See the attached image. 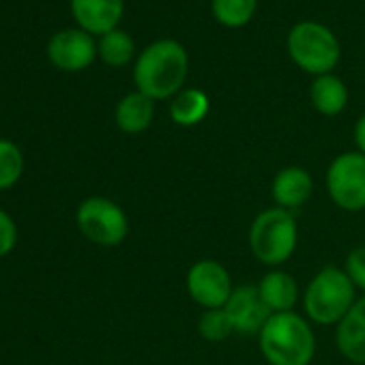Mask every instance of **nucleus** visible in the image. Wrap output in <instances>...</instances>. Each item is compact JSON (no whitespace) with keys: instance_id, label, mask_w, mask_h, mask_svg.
I'll return each mask as SVG.
<instances>
[{"instance_id":"f257e3e1","label":"nucleus","mask_w":365,"mask_h":365,"mask_svg":"<svg viewBox=\"0 0 365 365\" xmlns=\"http://www.w3.org/2000/svg\"><path fill=\"white\" fill-rule=\"evenodd\" d=\"M187 73L190 54L176 39H157L148 43L133 63L135 91L153 101H165L180 93Z\"/></svg>"},{"instance_id":"f03ea898","label":"nucleus","mask_w":365,"mask_h":365,"mask_svg":"<svg viewBox=\"0 0 365 365\" xmlns=\"http://www.w3.org/2000/svg\"><path fill=\"white\" fill-rule=\"evenodd\" d=\"M258 341L269 365H309L316 354L314 329L294 312L273 314L260 329Z\"/></svg>"},{"instance_id":"7ed1b4c3","label":"nucleus","mask_w":365,"mask_h":365,"mask_svg":"<svg viewBox=\"0 0 365 365\" xmlns=\"http://www.w3.org/2000/svg\"><path fill=\"white\" fill-rule=\"evenodd\" d=\"M356 301V288L339 267L320 269L303 292V309L305 318L329 327L339 324L341 318L350 312Z\"/></svg>"},{"instance_id":"20e7f679","label":"nucleus","mask_w":365,"mask_h":365,"mask_svg":"<svg viewBox=\"0 0 365 365\" xmlns=\"http://www.w3.org/2000/svg\"><path fill=\"white\" fill-rule=\"evenodd\" d=\"M286 50L290 61L314 78L333 73L341 58V46L335 33L314 20L297 22L288 31Z\"/></svg>"},{"instance_id":"39448f33","label":"nucleus","mask_w":365,"mask_h":365,"mask_svg":"<svg viewBox=\"0 0 365 365\" xmlns=\"http://www.w3.org/2000/svg\"><path fill=\"white\" fill-rule=\"evenodd\" d=\"M299 243V226L290 211L271 207L258 213L250 226V250L254 258L277 269L288 262Z\"/></svg>"},{"instance_id":"423d86ee","label":"nucleus","mask_w":365,"mask_h":365,"mask_svg":"<svg viewBox=\"0 0 365 365\" xmlns=\"http://www.w3.org/2000/svg\"><path fill=\"white\" fill-rule=\"evenodd\" d=\"M80 232L99 247H116L129 235L127 213L110 198H86L76 211Z\"/></svg>"},{"instance_id":"0eeeda50","label":"nucleus","mask_w":365,"mask_h":365,"mask_svg":"<svg viewBox=\"0 0 365 365\" xmlns=\"http://www.w3.org/2000/svg\"><path fill=\"white\" fill-rule=\"evenodd\" d=\"M327 190L335 207L346 213L365 209V155L359 150L339 153L327 168Z\"/></svg>"},{"instance_id":"6e6552de","label":"nucleus","mask_w":365,"mask_h":365,"mask_svg":"<svg viewBox=\"0 0 365 365\" xmlns=\"http://www.w3.org/2000/svg\"><path fill=\"white\" fill-rule=\"evenodd\" d=\"M185 286L192 301H196L205 309L224 307L235 290L228 269L213 258H202L192 264V269L187 271Z\"/></svg>"},{"instance_id":"1a4fd4ad","label":"nucleus","mask_w":365,"mask_h":365,"mask_svg":"<svg viewBox=\"0 0 365 365\" xmlns=\"http://www.w3.org/2000/svg\"><path fill=\"white\" fill-rule=\"evenodd\" d=\"M48 56L52 65L63 71H82L93 65L97 56V43L93 35L82 29L61 31L50 39Z\"/></svg>"},{"instance_id":"9d476101","label":"nucleus","mask_w":365,"mask_h":365,"mask_svg":"<svg viewBox=\"0 0 365 365\" xmlns=\"http://www.w3.org/2000/svg\"><path fill=\"white\" fill-rule=\"evenodd\" d=\"M224 309L232 322L235 333H245V335L260 333V329L273 316L271 309L264 305L258 286H254V284L235 286Z\"/></svg>"},{"instance_id":"9b49d317","label":"nucleus","mask_w":365,"mask_h":365,"mask_svg":"<svg viewBox=\"0 0 365 365\" xmlns=\"http://www.w3.org/2000/svg\"><path fill=\"white\" fill-rule=\"evenodd\" d=\"M123 0H71V14L78 26L91 35H108L123 20Z\"/></svg>"},{"instance_id":"f8f14e48","label":"nucleus","mask_w":365,"mask_h":365,"mask_svg":"<svg viewBox=\"0 0 365 365\" xmlns=\"http://www.w3.org/2000/svg\"><path fill=\"white\" fill-rule=\"evenodd\" d=\"M314 194V180L312 174L301 165H288L282 168L273 182H271V196L275 200V207L294 211L301 209Z\"/></svg>"},{"instance_id":"ddd939ff","label":"nucleus","mask_w":365,"mask_h":365,"mask_svg":"<svg viewBox=\"0 0 365 365\" xmlns=\"http://www.w3.org/2000/svg\"><path fill=\"white\" fill-rule=\"evenodd\" d=\"M335 346L354 365H365V294L335 327Z\"/></svg>"},{"instance_id":"4468645a","label":"nucleus","mask_w":365,"mask_h":365,"mask_svg":"<svg viewBox=\"0 0 365 365\" xmlns=\"http://www.w3.org/2000/svg\"><path fill=\"white\" fill-rule=\"evenodd\" d=\"M260 297L271 314L292 312L299 301V286L294 277L282 269H271L258 284Z\"/></svg>"},{"instance_id":"2eb2a0df","label":"nucleus","mask_w":365,"mask_h":365,"mask_svg":"<svg viewBox=\"0 0 365 365\" xmlns=\"http://www.w3.org/2000/svg\"><path fill=\"white\" fill-rule=\"evenodd\" d=\"M155 118V101L140 91L125 95L114 112L116 127L125 133H142Z\"/></svg>"},{"instance_id":"dca6fc26","label":"nucleus","mask_w":365,"mask_h":365,"mask_svg":"<svg viewBox=\"0 0 365 365\" xmlns=\"http://www.w3.org/2000/svg\"><path fill=\"white\" fill-rule=\"evenodd\" d=\"M309 99L314 110L322 116H337L348 103V86L335 73L318 76L309 86Z\"/></svg>"},{"instance_id":"f3484780","label":"nucleus","mask_w":365,"mask_h":365,"mask_svg":"<svg viewBox=\"0 0 365 365\" xmlns=\"http://www.w3.org/2000/svg\"><path fill=\"white\" fill-rule=\"evenodd\" d=\"M209 110L211 101L202 88H182L170 99V118L178 127H194L202 123Z\"/></svg>"},{"instance_id":"a211bd4d","label":"nucleus","mask_w":365,"mask_h":365,"mask_svg":"<svg viewBox=\"0 0 365 365\" xmlns=\"http://www.w3.org/2000/svg\"><path fill=\"white\" fill-rule=\"evenodd\" d=\"M97 54L110 67H125L135 58V43L129 33L116 29L99 39Z\"/></svg>"},{"instance_id":"6ab92c4d","label":"nucleus","mask_w":365,"mask_h":365,"mask_svg":"<svg viewBox=\"0 0 365 365\" xmlns=\"http://www.w3.org/2000/svg\"><path fill=\"white\" fill-rule=\"evenodd\" d=\"M258 0H211L213 18L226 29H243L252 22Z\"/></svg>"},{"instance_id":"aec40b11","label":"nucleus","mask_w":365,"mask_h":365,"mask_svg":"<svg viewBox=\"0 0 365 365\" xmlns=\"http://www.w3.org/2000/svg\"><path fill=\"white\" fill-rule=\"evenodd\" d=\"M24 174V155L11 140L0 138V192L11 190Z\"/></svg>"},{"instance_id":"412c9836","label":"nucleus","mask_w":365,"mask_h":365,"mask_svg":"<svg viewBox=\"0 0 365 365\" xmlns=\"http://www.w3.org/2000/svg\"><path fill=\"white\" fill-rule=\"evenodd\" d=\"M198 333L207 341H224L235 333L232 322L226 314L224 307L217 309H205L202 316L198 318Z\"/></svg>"},{"instance_id":"4be33fe9","label":"nucleus","mask_w":365,"mask_h":365,"mask_svg":"<svg viewBox=\"0 0 365 365\" xmlns=\"http://www.w3.org/2000/svg\"><path fill=\"white\" fill-rule=\"evenodd\" d=\"M346 275L350 277V282L354 284V288L365 292V245L354 247L348 256H346V264H344Z\"/></svg>"},{"instance_id":"5701e85b","label":"nucleus","mask_w":365,"mask_h":365,"mask_svg":"<svg viewBox=\"0 0 365 365\" xmlns=\"http://www.w3.org/2000/svg\"><path fill=\"white\" fill-rule=\"evenodd\" d=\"M16 243H18V226L7 211L0 209V258L11 254Z\"/></svg>"},{"instance_id":"b1692460","label":"nucleus","mask_w":365,"mask_h":365,"mask_svg":"<svg viewBox=\"0 0 365 365\" xmlns=\"http://www.w3.org/2000/svg\"><path fill=\"white\" fill-rule=\"evenodd\" d=\"M352 135H354L356 150L365 155V112H363V114L359 116V120L354 123V131H352Z\"/></svg>"}]
</instances>
